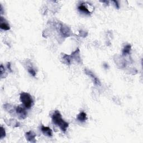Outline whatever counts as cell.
<instances>
[{"label": "cell", "instance_id": "12", "mask_svg": "<svg viewBox=\"0 0 143 143\" xmlns=\"http://www.w3.org/2000/svg\"><path fill=\"white\" fill-rule=\"evenodd\" d=\"M5 136H6V132H5V130L2 126L1 127V136H0V139H2Z\"/></svg>", "mask_w": 143, "mask_h": 143}, {"label": "cell", "instance_id": "16", "mask_svg": "<svg viewBox=\"0 0 143 143\" xmlns=\"http://www.w3.org/2000/svg\"><path fill=\"white\" fill-rule=\"evenodd\" d=\"M10 63H8V64H7V68H8V69H10V71H12L11 69V68H10Z\"/></svg>", "mask_w": 143, "mask_h": 143}, {"label": "cell", "instance_id": "13", "mask_svg": "<svg viewBox=\"0 0 143 143\" xmlns=\"http://www.w3.org/2000/svg\"><path fill=\"white\" fill-rule=\"evenodd\" d=\"M28 72L31 75H32L33 77H35L36 76V72L32 68H30L28 69Z\"/></svg>", "mask_w": 143, "mask_h": 143}, {"label": "cell", "instance_id": "11", "mask_svg": "<svg viewBox=\"0 0 143 143\" xmlns=\"http://www.w3.org/2000/svg\"><path fill=\"white\" fill-rule=\"evenodd\" d=\"M0 27L1 29L4 30H9L10 29V25L8 24L5 23V22H3V21L1 20V25H0Z\"/></svg>", "mask_w": 143, "mask_h": 143}, {"label": "cell", "instance_id": "10", "mask_svg": "<svg viewBox=\"0 0 143 143\" xmlns=\"http://www.w3.org/2000/svg\"><path fill=\"white\" fill-rule=\"evenodd\" d=\"M78 10L80 11L84 12V13L85 14H88L89 15L90 14V11L88 10V9L87 7H86L85 5H83V4H81L79 6H78Z\"/></svg>", "mask_w": 143, "mask_h": 143}, {"label": "cell", "instance_id": "3", "mask_svg": "<svg viewBox=\"0 0 143 143\" xmlns=\"http://www.w3.org/2000/svg\"><path fill=\"white\" fill-rule=\"evenodd\" d=\"M85 73H86V74H87V76H89L92 78L93 83L95 84V86H101V83L100 79H99L96 76V75H95L90 70H88V69H85Z\"/></svg>", "mask_w": 143, "mask_h": 143}, {"label": "cell", "instance_id": "7", "mask_svg": "<svg viewBox=\"0 0 143 143\" xmlns=\"http://www.w3.org/2000/svg\"><path fill=\"white\" fill-rule=\"evenodd\" d=\"M87 119V115H86V113L85 112H84L83 111L80 112L79 114L77 116V120L80 122H85Z\"/></svg>", "mask_w": 143, "mask_h": 143}, {"label": "cell", "instance_id": "14", "mask_svg": "<svg viewBox=\"0 0 143 143\" xmlns=\"http://www.w3.org/2000/svg\"><path fill=\"white\" fill-rule=\"evenodd\" d=\"M0 69H1V76H2L3 73L5 72V68H3L2 65H1V67H0Z\"/></svg>", "mask_w": 143, "mask_h": 143}, {"label": "cell", "instance_id": "8", "mask_svg": "<svg viewBox=\"0 0 143 143\" xmlns=\"http://www.w3.org/2000/svg\"><path fill=\"white\" fill-rule=\"evenodd\" d=\"M131 49V45L128 44L126 45L125 47H124V48L122 50V55L123 56H126V55L129 54L130 53V51Z\"/></svg>", "mask_w": 143, "mask_h": 143}, {"label": "cell", "instance_id": "6", "mask_svg": "<svg viewBox=\"0 0 143 143\" xmlns=\"http://www.w3.org/2000/svg\"><path fill=\"white\" fill-rule=\"evenodd\" d=\"M41 130L42 133H43L45 135H46V136H49V137H51L53 136L52 130L50 127L42 125L41 127Z\"/></svg>", "mask_w": 143, "mask_h": 143}, {"label": "cell", "instance_id": "5", "mask_svg": "<svg viewBox=\"0 0 143 143\" xmlns=\"http://www.w3.org/2000/svg\"><path fill=\"white\" fill-rule=\"evenodd\" d=\"M25 136H26V139L29 141V142H32V143L36 142V140H35L36 134L33 131H30L27 132V133H26V134H25Z\"/></svg>", "mask_w": 143, "mask_h": 143}, {"label": "cell", "instance_id": "2", "mask_svg": "<svg viewBox=\"0 0 143 143\" xmlns=\"http://www.w3.org/2000/svg\"><path fill=\"white\" fill-rule=\"evenodd\" d=\"M20 100L26 109H30L34 104V101L29 93L22 92L20 94Z\"/></svg>", "mask_w": 143, "mask_h": 143}, {"label": "cell", "instance_id": "9", "mask_svg": "<svg viewBox=\"0 0 143 143\" xmlns=\"http://www.w3.org/2000/svg\"><path fill=\"white\" fill-rule=\"evenodd\" d=\"M72 59V56L71 55V56H69V55L64 54L63 56V59L64 60V62L68 65L71 64Z\"/></svg>", "mask_w": 143, "mask_h": 143}, {"label": "cell", "instance_id": "1", "mask_svg": "<svg viewBox=\"0 0 143 143\" xmlns=\"http://www.w3.org/2000/svg\"><path fill=\"white\" fill-rule=\"evenodd\" d=\"M52 121L54 124L60 127L62 131L65 132L68 127L69 124L62 119V115L59 111H56L52 115Z\"/></svg>", "mask_w": 143, "mask_h": 143}, {"label": "cell", "instance_id": "15", "mask_svg": "<svg viewBox=\"0 0 143 143\" xmlns=\"http://www.w3.org/2000/svg\"><path fill=\"white\" fill-rule=\"evenodd\" d=\"M113 2L115 3V6H116V7L117 8L119 9V8H120V6H119V3H118V2L116 1H113Z\"/></svg>", "mask_w": 143, "mask_h": 143}, {"label": "cell", "instance_id": "4", "mask_svg": "<svg viewBox=\"0 0 143 143\" xmlns=\"http://www.w3.org/2000/svg\"><path fill=\"white\" fill-rule=\"evenodd\" d=\"M16 113L18 116L21 119H25L27 116V113L24 108L21 106H17L16 109Z\"/></svg>", "mask_w": 143, "mask_h": 143}]
</instances>
